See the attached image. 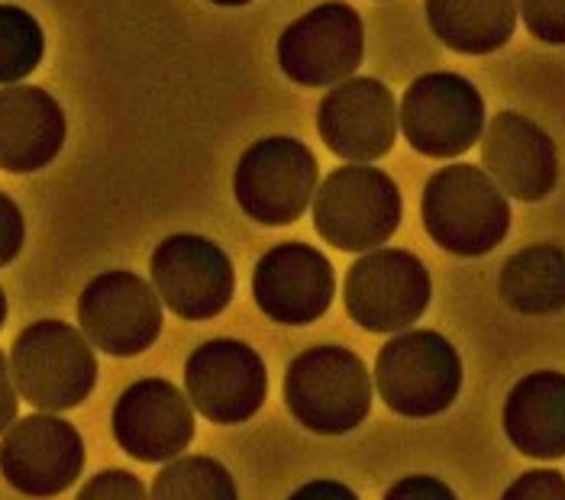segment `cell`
Listing matches in <instances>:
<instances>
[{
    "label": "cell",
    "instance_id": "1",
    "mask_svg": "<svg viewBox=\"0 0 565 500\" xmlns=\"http://www.w3.org/2000/svg\"><path fill=\"white\" fill-rule=\"evenodd\" d=\"M424 230L436 246L459 258L494 252L511 233V201L479 166L459 162L430 174L420 198Z\"/></svg>",
    "mask_w": 565,
    "mask_h": 500
},
{
    "label": "cell",
    "instance_id": "2",
    "mask_svg": "<svg viewBox=\"0 0 565 500\" xmlns=\"http://www.w3.org/2000/svg\"><path fill=\"white\" fill-rule=\"evenodd\" d=\"M462 355L436 330H401L379 349L375 387L397 417L446 414L462 391Z\"/></svg>",
    "mask_w": 565,
    "mask_h": 500
},
{
    "label": "cell",
    "instance_id": "3",
    "mask_svg": "<svg viewBox=\"0 0 565 500\" xmlns=\"http://www.w3.org/2000/svg\"><path fill=\"white\" fill-rule=\"evenodd\" d=\"M291 417L317 436H347L372 411V377L347 345H313L285 372Z\"/></svg>",
    "mask_w": 565,
    "mask_h": 500
},
{
    "label": "cell",
    "instance_id": "4",
    "mask_svg": "<svg viewBox=\"0 0 565 500\" xmlns=\"http://www.w3.org/2000/svg\"><path fill=\"white\" fill-rule=\"evenodd\" d=\"M10 375L23 401L43 414H62L90 397L97 355L82 330L62 320H36L13 339Z\"/></svg>",
    "mask_w": 565,
    "mask_h": 500
},
{
    "label": "cell",
    "instance_id": "5",
    "mask_svg": "<svg viewBox=\"0 0 565 500\" xmlns=\"http://www.w3.org/2000/svg\"><path fill=\"white\" fill-rule=\"evenodd\" d=\"M310 204L317 233L340 252L382 249L404 216L401 188L392 174L352 162L330 171Z\"/></svg>",
    "mask_w": 565,
    "mask_h": 500
},
{
    "label": "cell",
    "instance_id": "6",
    "mask_svg": "<svg viewBox=\"0 0 565 500\" xmlns=\"http://www.w3.org/2000/svg\"><path fill=\"white\" fill-rule=\"evenodd\" d=\"M320 166L301 139L265 136L253 142L233 174L239 210L259 226H291L313 201Z\"/></svg>",
    "mask_w": 565,
    "mask_h": 500
},
{
    "label": "cell",
    "instance_id": "7",
    "mask_svg": "<svg viewBox=\"0 0 565 500\" xmlns=\"http://www.w3.org/2000/svg\"><path fill=\"white\" fill-rule=\"evenodd\" d=\"M343 294L355 327L365 333H401L427 313L434 278L414 252L372 249L349 265Z\"/></svg>",
    "mask_w": 565,
    "mask_h": 500
},
{
    "label": "cell",
    "instance_id": "8",
    "mask_svg": "<svg viewBox=\"0 0 565 500\" xmlns=\"http://www.w3.org/2000/svg\"><path fill=\"white\" fill-rule=\"evenodd\" d=\"M484 97L456 72H427L401 97L397 126L414 152L427 159L466 156L484 132Z\"/></svg>",
    "mask_w": 565,
    "mask_h": 500
},
{
    "label": "cell",
    "instance_id": "9",
    "mask_svg": "<svg viewBox=\"0 0 565 500\" xmlns=\"http://www.w3.org/2000/svg\"><path fill=\"white\" fill-rule=\"evenodd\" d=\"M278 68L301 87H330L352 78L365 58L362 17L343 3L327 0L291 20L275 45Z\"/></svg>",
    "mask_w": 565,
    "mask_h": 500
},
{
    "label": "cell",
    "instance_id": "10",
    "mask_svg": "<svg viewBox=\"0 0 565 500\" xmlns=\"http://www.w3.org/2000/svg\"><path fill=\"white\" fill-rule=\"evenodd\" d=\"M149 275L159 300L174 317L194 323L220 317L236 294L230 255L198 233H174L162 240L152 252Z\"/></svg>",
    "mask_w": 565,
    "mask_h": 500
},
{
    "label": "cell",
    "instance_id": "11",
    "mask_svg": "<svg viewBox=\"0 0 565 500\" xmlns=\"http://www.w3.org/2000/svg\"><path fill=\"white\" fill-rule=\"evenodd\" d=\"M184 391L201 417L217 426H236L262 411L268 397V372L249 342L211 339L188 355Z\"/></svg>",
    "mask_w": 565,
    "mask_h": 500
},
{
    "label": "cell",
    "instance_id": "12",
    "mask_svg": "<svg viewBox=\"0 0 565 500\" xmlns=\"http://www.w3.org/2000/svg\"><path fill=\"white\" fill-rule=\"evenodd\" d=\"M78 323L87 342L114 359H132L152 349L166 313L156 288L132 272H104L78 297Z\"/></svg>",
    "mask_w": 565,
    "mask_h": 500
},
{
    "label": "cell",
    "instance_id": "13",
    "mask_svg": "<svg viewBox=\"0 0 565 500\" xmlns=\"http://www.w3.org/2000/svg\"><path fill=\"white\" fill-rule=\"evenodd\" d=\"M85 468V439L62 417L30 414L0 439V475L26 498H55L68 491Z\"/></svg>",
    "mask_w": 565,
    "mask_h": 500
},
{
    "label": "cell",
    "instance_id": "14",
    "mask_svg": "<svg viewBox=\"0 0 565 500\" xmlns=\"http://www.w3.org/2000/svg\"><path fill=\"white\" fill-rule=\"evenodd\" d=\"M317 129L327 149L352 166L385 159L397 139V100L379 78H347L317 110Z\"/></svg>",
    "mask_w": 565,
    "mask_h": 500
},
{
    "label": "cell",
    "instance_id": "15",
    "mask_svg": "<svg viewBox=\"0 0 565 500\" xmlns=\"http://www.w3.org/2000/svg\"><path fill=\"white\" fill-rule=\"evenodd\" d=\"M337 294L330 258L307 243H281L262 255L253 272V297L259 310L281 327H307L320 320Z\"/></svg>",
    "mask_w": 565,
    "mask_h": 500
},
{
    "label": "cell",
    "instance_id": "16",
    "mask_svg": "<svg viewBox=\"0 0 565 500\" xmlns=\"http://www.w3.org/2000/svg\"><path fill=\"white\" fill-rule=\"evenodd\" d=\"M114 439L136 461L178 459L194 439V407L166 377H142L114 404Z\"/></svg>",
    "mask_w": 565,
    "mask_h": 500
},
{
    "label": "cell",
    "instance_id": "17",
    "mask_svg": "<svg viewBox=\"0 0 565 500\" xmlns=\"http://www.w3.org/2000/svg\"><path fill=\"white\" fill-rule=\"evenodd\" d=\"M481 166L514 201L540 204L556 191L559 152L553 136L518 110H501L481 132Z\"/></svg>",
    "mask_w": 565,
    "mask_h": 500
},
{
    "label": "cell",
    "instance_id": "18",
    "mask_svg": "<svg viewBox=\"0 0 565 500\" xmlns=\"http://www.w3.org/2000/svg\"><path fill=\"white\" fill-rule=\"evenodd\" d=\"M68 120L62 104L33 84L0 87V168L33 174L52 166L65 146Z\"/></svg>",
    "mask_w": 565,
    "mask_h": 500
},
{
    "label": "cell",
    "instance_id": "19",
    "mask_svg": "<svg viewBox=\"0 0 565 500\" xmlns=\"http://www.w3.org/2000/svg\"><path fill=\"white\" fill-rule=\"evenodd\" d=\"M508 443L536 461L565 459V375L543 369L523 375L501 411Z\"/></svg>",
    "mask_w": 565,
    "mask_h": 500
},
{
    "label": "cell",
    "instance_id": "20",
    "mask_svg": "<svg viewBox=\"0 0 565 500\" xmlns=\"http://www.w3.org/2000/svg\"><path fill=\"white\" fill-rule=\"evenodd\" d=\"M427 23L459 55H491L518 30V0H424Z\"/></svg>",
    "mask_w": 565,
    "mask_h": 500
},
{
    "label": "cell",
    "instance_id": "21",
    "mask_svg": "<svg viewBox=\"0 0 565 500\" xmlns=\"http://www.w3.org/2000/svg\"><path fill=\"white\" fill-rule=\"evenodd\" d=\"M501 300L523 317H550L565 310V249L536 243L514 252L498 281Z\"/></svg>",
    "mask_w": 565,
    "mask_h": 500
},
{
    "label": "cell",
    "instance_id": "22",
    "mask_svg": "<svg viewBox=\"0 0 565 500\" xmlns=\"http://www.w3.org/2000/svg\"><path fill=\"white\" fill-rule=\"evenodd\" d=\"M149 500H239V491L223 461L178 456L156 475Z\"/></svg>",
    "mask_w": 565,
    "mask_h": 500
},
{
    "label": "cell",
    "instance_id": "23",
    "mask_svg": "<svg viewBox=\"0 0 565 500\" xmlns=\"http://www.w3.org/2000/svg\"><path fill=\"white\" fill-rule=\"evenodd\" d=\"M43 55L45 33L40 20L17 3H0V84H20L33 75Z\"/></svg>",
    "mask_w": 565,
    "mask_h": 500
},
{
    "label": "cell",
    "instance_id": "24",
    "mask_svg": "<svg viewBox=\"0 0 565 500\" xmlns=\"http://www.w3.org/2000/svg\"><path fill=\"white\" fill-rule=\"evenodd\" d=\"M526 33L543 45H565V0H518Z\"/></svg>",
    "mask_w": 565,
    "mask_h": 500
},
{
    "label": "cell",
    "instance_id": "25",
    "mask_svg": "<svg viewBox=\"0 0 565 500\" xmlns=\"http://www.w3.org/2000/svg\"><path fill=\"white\" fill-rule=\"evenodd\" d=\"M75 500H149L146 485L127 468H104L87 478Z\"/></svg>",
    "mask_w": 565,
    "mask_h": 500
},
{
    "label": "cell",
    "instance_id": "26",
    "mask_svg": "<svg viewBox=\"0 0 565 500\" xmlns=\"http://www.w3.org/2000/svg\"><path fill=\"white\" fill-rule=\"evenodd\" d=\"M501 500H565V475L559 468H530L504 488Z\"/></svg>",
    "mask_w": 565,
    "mask_h": 500
},
{
    "label": "cell",
    "instance_id": "27",
    "mask_svg": "<svg viewBox=\"0 0 565 500\" xmlns=\"http://www.w3.org/2000/svg\"><path fill=\"white\" fill-rule=\"evenodd\" d=\"M26 243V220L20 204L0 191V268H7Z\"/></svg>",
    "mask_w": 565,
    "mask_h": 500
},
{
    "label": "cell",
    "instance_id": "28",
    "mask_svg": "<svg viewBox=\"0 0 565 500\" xmlns=\"http://www.w3.org/2000/svg\"><path fill=\"white\" fill-rule=\"evenodd\" d=\"M382 500H459L456 491L434 475H407L394 481Z\"/></svg>",
    "mask_w": 565,
    "mask_h": 500
},
{
    "label": "cell",
    "instance_id": "29",
    "mask_svg": "<svg viewBox=\"0 0 565 500\" xmlns=\"http://www.w3.org/2000/svg\"><path fill=\"white\" fill-rule=\"evenodd\" d=\"M17 411H20V394H17V384L10 375V359L0 349V436L17 423Z\"/></svg>",
    "mask_w": 565,
    "mask_h": 500
},
{
    "label": "cell",
    "instance_id": "30",
    "mask_svg": "<svg viewBox=\"0 0 565 500\" xmlns=\"http://www.w3.org/2000/svg\"><path fill=\"white\" fill-rule=\"evenodd\" d=\"M288 500H359V494L343 485V481H327V478H317V481H307L301 485Z\"/></svg>",
    "mask_w": 565,
    "mask_h": 500
},
{
    "label": "cell",
    "instance_id": "31",
    "mask_svg": "<svg viewBox=\"0 0 565 500\" xmlns=\"http://www.w3.org/2000/svg\"><path fill=\"white\" fill-rule=\"evenodd\" d=\"M3 323H7V294L0 288V330H3Z\"/></svg>",
    "mask_w": 565,
    "mask_h": 500
},
{
    "label": "cell",
    "instance_id": "32",
    "mask_svg": "<svg viewBox=\"0 0 565 500\" xmlns=\"http://www.w3.org/2000/svg\"><path fill=\"white\" fill-rule=\"evenodd\" d=\"M211 3H217V7H246L253 0H211Z\"/></svg>",
    "mask_w": 565,
    "mask_h": 500
}]
</instances>
